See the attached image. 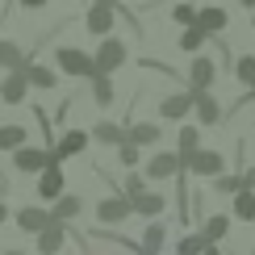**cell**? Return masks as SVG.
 Instances as JSON below:
<instances>
[{
    "instance_id": "3957f363",
    "label": "cell",
    "mask_w": 255,
    "mask_h": 255,
    "mask_svg": "<svg viewBox=\"0 0 255 255\" xmlns=\"http://www.w3.org/2000/svg\"><path fill=\"white\" fill-rule=\"evenodd\" d=\"M134 214V201L130 197H105L97 205V222H105V226H118V222H126Z\"/></svg>"
},
{
    "instance_id": "ee69618b",
    "label": "cell",
    "mask_w": 255,
    "mask_h": 255,
    "mask_svg": "<svg viewBox=\"0 0 255 255\" xmlns=\"http://www.w3.org/2000/svg\"><path fill=\"white\" fill-rule=\"evenodd\" d=\"M184 4H193V0H184Z\"/></svg>"
},
{
    "instance_id": "1f68e13d",
    "label": "cell",
    "mask_w": 255,
    "mask_h": 255,
    "mask_svg": "<svg viewBox=\"0 0 255 255\" xmlns=\"http://www.w3.org/2000/svg\"><path fill=\"white\" fill-rule=\"evenodd\" d=\"M197 13H201V8H193V4H176L172 8V21H176V25H184V29H193L197 25Z\"/></svg>"
},
{
    "instance_id": "7dc6e473",
    "label": "cell",
    "mask_w": 255,
    "mask_h": 255,
    "mask_svg": "<svg viewBox=\"0 0 255 255\" xmlns=\"http://www.w3.org/2000/svg\"><path fill=\"white\" fill-rule=\"evenodd\" d=\"M109 4H113V0H109Z\"/></svg>"
},
{
    "instance_id": "30bf717a",
    "label": "cell",
    "mask_w": 255,
    "mask_h": 255,
    "mask_svg": "<svg viewBox=\"0 0 255 255\" xmlns=\"http://www.w3.org/2000/svg\"><path fill=\"white\" fill-rule=\"evenodd\" d=\"M38 197H42V201H59V197H67V193H63V167H59V159L38 176Z\"/></svg>"
},
{
    "instance_id": "f6af8a7d",
    "label": "cell",
    "mask_w": 255,
    "mask_h": 255,
    "mask_svg": "<svg viewBox=\"0 0 255 255\" xmlns=\"http://www.w3.org/2000/svg\"><path fill=\"white\" fill-rule=\"evenodd\" d=\"M134 255H142V251H134Z\"/></svg>"
},
{
    "instance_id": "ffe728a7",
    "label": "cell",
    "mask_w": 255,
    "mask_h": 255,
    "mask_svg": "<svg viewBox=\"0 0 255 255\" xmlns=\"http://www.w3.org/2000/svg\"><path fill=\"white\" fill-rule=\"evenodd\" d=\"M159 138H163V134H159L155 122H134V126H130V142H134V146H155Z\"/></svg>"
},
{
    "instance_id": "277c9868",
    "label": "cell",
    "mask_w": 255,
    "mask_h": 255,
    "mask_svg": "<svg viewBox=\"0 0 255 255\" xmlns=\"http://www.w3.org/2000/svg\"><path fill=\"white\" fill-rule=\"evenodd\" d=\"M188 172H193L197 180H201V176L222 180V176H226V155H222V151H201L193 163H188Z\"/></svg>"
},
{
    "instance_id": "6da1fadb",
    "label": "cell",
    "mask_w": 255,
    "mask_h": 255,
    "mask_svg": "<svg viewBox=\"0 0 255 255\" xmlns=\"http://www.w3.org/2000/svg\"><path fill=\"white\" fill-rule=\"evenodd\" d=\"M55 63L67 76H84V80H97V55H88V50H76V46H59L55 50Z\"/></svg>"
},
{
    "instance_id": "5bb4252c",
    "label": "cell",
    "mask_w": 255,
    "mask_h": 255,
    "mask_svg": "<svg viewBox=\"0 0 255 255\" xmlns=\"http://www.w3.org/2000/svg\"><path fill=\"white\" fill-rule=\"evenodd\" d=\"M63 243H67V226L55 222V226H46V230L38 235V251H42V255H59Z\"/></svg>"
},
{
    "instance_id": "d590c367",
    "label": "cell",
    "mask_w": 255,
    "mask_h": 255,
    "mask_svg": "<svg viewBox=\"0 0 255 255\" xmlns=\"http://www.w3.org/2000/svg\"><path fill=\"white\" fill-rule=\"evenodd\" d=\"M243 184H247V193H255V167H251V172H243Z\"/></svg>"
},
{
    "instance_id": "e575fe53",
    "label": "cell",
    "mask_w": 255,
    "mask_h": 255,
    "mask_svg": "<svg viewBox=\"0 0 255 255\" xmlns=\"http://www.w3.org/2000/svg\"><path fill=\"white\" fill-rule=\"evenodd\" d=\"M118 155H122V163H126V167H134V163H138V146H134V142H122V146H118Z\"/></svg>"
},
{
    "instance_id": "f1b7e54d",
    "label": "cell",
    "mask_w": 255,
    "mask_h": 255,
    "mask_svg": "<svg viewBox=\"0 0 255 255\" xmlns=\"http://www.w3.org/2000/svg\"><path fill=\"white\" fill-rule=\"evenodd\" d=\"M205 38H209V34H205V29H197V25H193V29H184V34H180V50H188V55H201Z\"/></svg>"
},
{
    "instance_id": "d6986e66",
    "label": "cell",
    "mask_w": 255,
    "mask_h": 255,
    "mask_svg": "<svg viewBox=\"0 0 255 255\" xmlns=\"http://www.w3.org/2000/svg\"><path fill=\"white\" fill-rule=\"evenodd\" d=\"M197 155H201V130L197 126H184V130H180V159H184V167L193 163Z\"/></svg>"
},
{
    "instance_id": "4dcf8cb0",
    "label": "cell",
    "mask_w": 255,
    "mask_h": 255,
    "mask_svg": "<svg viewBox=\"0 0 255 255\" xmlns=\"http://www.w3.org/2000/svg\"><path fill=\"white\" fill-rule=\"evenodd\" d=\"M92 101H97V105H109V101H113V80H109V76H97V80H92Z\"/></svg>"
},
{
    "instance_id": "ba28073f",
    "label": "cell",
    "mask_w": 255,
    "mask_h": 255,
    "mask_svg": "<svg viewBox=\"0 0 255 255\" xmlns=\"http://www.w3.org/2000/svg\"><path fill=\"white\" fill-rule=\"evenodd\" d=\"M180 167H184V159H180V151H159L151 163H146V176L151 180H172Z\"/></svg>"
},
{
    "instance_id": "603a6c76",
    "label": "cell",
    "mask_w": 255,
    "mask_h": 255,
    "mask_svg": "<svg viewBox=\"0 0 255 255\" xmlns=\"http://www.w3.org/2000/svg\"><path fill=\"white\" fill-rule=\"evenodd\" d=\"M163 209H167V197L163 193H146V197L134 201V214H142V218H159Z\"/></svg>"
},
{
    "instance_id": "9a60e30c",
    "label": "cell",
    "mask_w": 255,
    "mask_h": 255,
    "mask_svg": "<svg viewBox=\"0 0 255 255\" xmlns=\"http://www.w3.org/2000/svg\"><path fill=\"white\" fill-rule=\"evenodd\" d=\"M226 8H218V4H209V8H201V13H197V29H205V34L209 38H214V34H222V29H226Z\"/></svg>"
},
{
    "instance_id": "2e32d148",
    "label": "cell",
    "mask_w": 255,
    "mask_h": 255,
    "mask_svg": "<svg viewBox=\"0 0 255 255\" xmlns=\"http://www.w3.org/2000/svg\"><path fill=\"white\" fill-rule=\"evenodd\" d=\"M197 118H201V126H218L222 122V105H218V97L214 92H197Z\"/></svg>"
},
{
    "instance_id": "bcb514c9",
    "label": "cell",
    "mask_w": 255,
    "mask_h": 255,
    "mask_svg": "<svg viewBox=\"0 0 255 255\" xmlns=\"http://www.w3.org/2000/svg\"><path fill=\"white\" fill-rule=\"evenodd\" d=\"M92 4H97V0H92Z\"/></svg>"
},
{
    "instance_id": "52a82bcc",
    "label": "cell",
    "mask_w": 255,
    "mask_h": 255,
    "mask_svg": "<svg viewBox=\"0 0 255 255\" xmlns=\"http://www.w3.org/2000/svg\"><path fill=\"white\" fill-rule=\"evenodd\" d=\"M214 76H218L214 59L197 55V59H193V67H188V92H209V84H214Z\"/></svg>"
},
{
    "instance_id": "b9f144b4",
    "label": "cell",
    "mask_w": 255,
    "mask_h": 255,
    "mask_svg": "<svg viewBox=\"0 0 255 255\" xmlns=\"http://www.w3.org/2000/svg\"><path fill=\"white\" fill-rule=\"evenodd\" d=\"M4 255H25V251H4Z\"/></svg>"
},
{
    "instance_id": "7a4b0ae2",
    "label": "cell",
    "mask_w": 255,
    "mask_h": 255,
    "mask_svg": "<svg viewBox=\"0 0 255 255\" xmlns=\"http://www.w3.org/2000/svg\"><path fill=\"white\" fill-rule=\"evenodd\" d=\"M55 163V151H42V146H21V151L13 155V167L17 172H46V167Z\"/></svg>"
},
{
    "instance_id": "f546056e",
    "label": "cell",
    "mask_w": 255,
    "mask_h": 255,
    "mask_svg": "<svg viewBox=\"0 0 255 255\" xmlns=\"http://www.w3.org/2000/svg\"><path fill=\"white\" fill-rule=\"evenodd\" d=\"M235 218L239 222H255V193H239L235 197Z\"/></svg>"
},
{
    "instance_id": "e0dca14e",
    "label": "cell",
    "mask_w": 255,
    "mask_h": 255,
    "mask_svg": "<svg viewBox=\"0 0 255 255\" xmlns=\"http://www.w3.org/2000/svg\"><path fill=\"white\" fill-rule=\"evenodd\" d=\"M92 138H97V142H105V146H122V142H130V130H126V126H118V122H101L97 130H92Z\"/></svg>"
},
{
    "instance_id": "83f0119b",
    "label": "cell",
    "mask_w": 255,
    "mask_h": 255,
    "mask_svg": "<svg viewBox=\"0 0 255 255\" xmlns=\"http://www.w3.org/2000/svg\"><path fill=\"white\" fill-rule=\"evenodd\" d=\"M226 230H230V218L226 214H214L205 226H201V235H205L209 243H218V239H226Z\"/></svg>"
},
{
    "instance_id": "74e56055",
    "label": "cell",
    "mask_w": 255,
    "mask_h": 255,
    "mask_svg": "<svg viewBox=\"0 0 255 255\" xmlns=\"http://www.w3.org/2000/svg\"><path fill=\"white\" fill-rule=\"evenodd\" d=\"M4 222H8V205H4V201H0V226H4Z\"/></svg>"
},
{
    "instance_id": "7402d4cb",
    "label": "cell",
    "mask_w": 255,
    "mask_h": 255,
    "mask_svg": "<svg viewBox=\"0 0 255 255\" xmlns=\"http://www.w3.org/2000/svg\"><path fill=\"white\" fill-rule=\"evenodd\" d=\"M25 80H29V88H55L59 76L50 67H42V63H25Z\"/></svg>"
},
{
    "instance_id": "4fadbf2b",
    "label": "cell",
    "mask_w": 255,
    "mask_h": 255,
    "mask_svg": "<svg viewBox=\"0 0 255 255\" xmlns=\"http://www.w3.org/2000/svg\"><path fill=\"white\" fill-rule=\"evenodd\" d=\"M88 138H92V134H84V130H67V134H63L59 142H55V159H59V163H63V159H71V155H80L84 146H88Z\"/></svg>"
},
{
    "instance_id": "8d00e7d4",
    "label": "cell",
    "mask_w": 255,
    "mask_h": 255,
    "mask_svg": "<svg viewBox=\"0 0 255 255\" xmlns=\"http://www.w3.org/2000/svg\"><path fill=\"white\" fill-rule=\"evenodd\" d=\"M21 4H25V8H46L50 0H21Z\"/></svg>"
},
{
    "instance_id": "f35d334b",
    "label": "cell",
    "mask_w": 255,
    "mask_h": 255,
    "mask_svg": "<svg viewBox=\"0 0 255 255\" xmlns=\"http://www.w3.org/2000/svg\"><path fill=\"white\" fill-rule=\"evenodd\" d=\"M243 101H251V113H255V92H247V97H243Z\"/></svg>"
},
{
    "instance_id": "4316f807",
    "label": "cell",
    "mask_w": 255,
    "mask_h": 255,
    "mask_svg": "<svg viewBox=\"0 0 255 255\" xmlns=\"http://www.w3.org/2000/svg\"><path fill=\"white\" fill-rule=\"evenodd\" d=\"M235 76H239V84L247 92H255V55H243L239 63H235Z\"/></svg>"
},
{
    "instance_id": "ab89813d",
    "label": "cell",
    "mask_w": 255,
    "mask_h": 255,
    "mask_svg": "<svg viewBox=\"0 0 255 255\" xmlns=\"http://www.w3.org/2000/svg\"><path fill=\"white\" fill-rule=\"evenodd\" d=\"M239 4H243V8H255V0H239Z\"/></svg>"
},
{
    "instance_id": "7bdbcfd3",
    "label": "cell",
    "mask_w": 255,
    "mask_h": 255,
    "mask_svg": "<svg viewBox=\"0 0 255 255\" xmlns=\"http://www.w3.org/2000/svg\"><path fill=\"white\" fill-rule=\"evenodd\" d=\"M251 25H255V13H251Z\"/></svg>"
},
{
    "instance_id": "9c48e42d",
    "label": "cell",
    "mask_w": 255,
    "mask_h": 255,
    "mask_svg": "<svg viewBox=\"0 0 255 255\" xmlns=\"http://www.w3.org/2000/svg\"><path fill=\"white\" fill-rule=\"evenodd\" d=\"M29 97V80H25V71H8L4 80H0V101L4 105H21Z\"/></svg>"
},
{
    "instance_id": "836d02e7",
    "label": "cell",
    "mask_w": 255,
    "mask_h": 255,
    "mask_svg": "<svg viewBox=\"0 0 255 255\" xmlns=\"http://www.w3.org/2000/svg\"><path fill=\"white\" fill-rule=\"evenodd\" d=\"M126 197H130V201L146 197V184H142V176H138V172H130V176H126Z\"/></svg>"
},
{
    "instance_id": "d6a6232c",
    "label": "cell",
    "mask_w": 255,
    "mask_h": 255,
    "mask_svg": "<svg viewBox=\"0 0 255 255\" xmlns=\"http://www.w3.org/2000/svg\"><path fill=\"white\" fill-rule=\"evenodd\" d=\"M214 188H218V193H235V197H239V193H247V184H243V176H230V172L222 176V180H214Z\"/></svg>"
},
{
    "instance_id": "484cf974",
    "label": "cell",
    "mask_w": 255,
    "mask_h": 255,
    "mask_svg": "<svg viewBox=\"0 0 255 255\" xmlns=\"http://www.w3.org/2000/svg\"><path fill=\"white\" fill-rule=\"evenodd\" d=\"M209 247H214V243H209L205 235H184L176 243V255H205Z\"/></svg>"
},
{
    "instance_id": "ac0fdd59",
    "label": "cell",
    "mask_w": 255,
    "mask_h": 255,
    "mask_svg": "<svg viewBox=\"0 0 255 255\" xmlns=\"http://www.w3.org/2000/svg\"><path fill=\"white\" fill-rule=\"evenodd\" d=\"M25 50H21L17 46V42H4V38H0V67H4V71H25Z\"/></svg>"
},
{
    "instance_id": "8992f818",
    "label": "cell",
    "mask_w": 255,
    "mask_h": 255,
    "mask_svg": "<svg viewBox=\"0 0 255 255\" xmlns=\"http://www.w3.org/2000/svg\"><path fill=\"white\" fill-rule=\"evenodd\" d=\"M84 25H88V34H97L105 42V34L113 29V4L109 0H97V4L88 8V17H84Z\"/></svg>"
},
{
    "instance_id": "44dd1931",
    "label": "cell",
    "mask_w": 255,
    "mask_h": 255,
    "mask_svg": "<svg viewBox=\"0 0 255 255\" xmlns=\"http://www.w3.org/2000/svg\"><path fill=\"white\" fill-rule=\"evenodd\" d=\"M25 138H29L25 126H0V151H21V146H29Z\"/></svg>"
},
{
    "instance_id": "60d3db41",
    "label": "cell",
    "mask_w": 255,
    "mask_h": 255,
    "mask_svg": "<svg viewBox=\"0 0 255 255\" xmlns=\"http://www.w3.org/2000/svg\"><path fill=\"white\" fill-rule=\"evenodd\" d=\"M205 255H222V251H218V247H209V251H205Z\"/></svg>"
},
{
    "instance_id": "5b68a950",
    "label": "cell",
    "mask_w": 255,
    "mask_h": 255,
    "mask_svg": "<svg viewBox=\"0 0 255 255\" xmlns=\"http://www.w3.org/2000/svg\"><path fill=\"white\" fill-rule=\"evenodd\" d=\"M122 63H126V42L105 38V42H101V50H97V71H101V76H109V71H118Z\"/></svg>"
},
{
    "instance_id": "d4e9b609",
    "label": "cell",
    "mask_w": 255,
    "mask_h": 255,
    "mask_svg": "<svg viewBox=\"0 0 255 255\" xmlns=\"http://www.w3.org/2000/svg\"><path fill=\"white\" fill-rule=\"evenodd\" d=\"M163 243H167V230L159 226V222H151V226L142 230V255H159V251H163Z\"/></svg>"
},
{
    "instance_id": "cb8c5ba5",
    "label": "cell",
    "mask_w": 255,
    "mask_h": 255,
    "mask_svg": "<svg viewBox=\"0 0 255 255\" xmlns=\"http://www.w3.org/2000/svg\"><path fill=\"white\" fill-rule=\"evenodd\" d=\"M80 209H84V201L67 193V197H59V201H55V209H50V218H55V222H63V226H67V222L76 218Z\"/></svg>"
},
{
    "instance_id": "7c38bea8",
    "label": "cell",
    "mask_w": 255,
    "mask_h": 255,
    "mask_svg": "<svg viewBox=\"0 0 255 255\" xmlns=\"http://www.w3.org/2000/svg\"><path fill=\"white\" fill-rule=\"evenodd\" d=\"M197 109V92H176V97H167V101H159V113L163 118H184V113H193Z\"/></svg>"
},
{
    "instance_id": "8fae6325",
    "label": "cell",
    "mask_w": 255,
    "mask_h": 255,
    "mask_svg": "<svg viewBox=\"0 0 255 255\" xmlns=\"http://www.w3.org/2000/svg\"><path fill=\"white\" fill-rule=\"evenodd\" d=\"M17 226L25 230V235H42L46 226H55V218H50L46 209H38V205H25V209H17Z\"/></svg>"
}]
</instances>
